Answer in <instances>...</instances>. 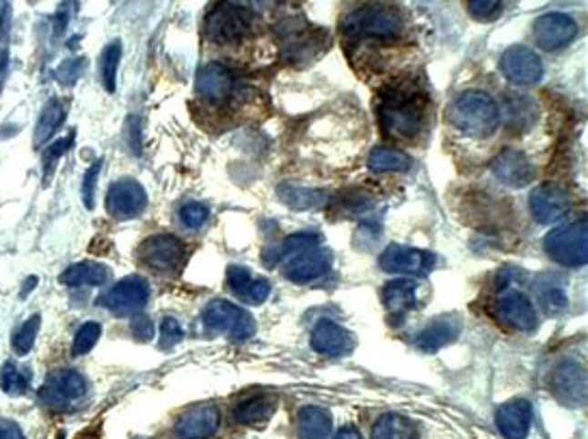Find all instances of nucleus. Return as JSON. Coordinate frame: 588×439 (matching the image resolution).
<instances>
[{"instance_id": "obj_49", "label": "nucleus", "mask_w": 588, "mask_h": 439, "mask_svg": "<svg viewBox=\"0 0 588 439\" xmlns=\"http://www.w3.org/2000/svg\"><path fill=\"white\" fill-rule=\"evenodd\" d=\"M137 117H130V143H132V146H135V152H138V132H137V128H138V126H137Z\"/></svg>"}, {"instance_id": "obj_50", "label": "nucleus", "mask_w": 588, "mask_h": 439, "mask_svg": "<svg viewBox=\"0 0 588 439\" xmlns=\"http://www.w3.org/2000/svg\"><path fill=\"white\" fill-rule=\"evenodd\" d=\"M9 14V7L7 5H0V33H3V25H5V17Z\"/></svg>"}, {"instance_id": "obj_44", "label": "nucleus", "mask_w": 588, "mask_h": 439, "mask_svg": "<svg viewBox=\"0 0 588 439\" xmlns=\"http://www.w3.org/2000/svg\"><path fill=\"white\" fill-rule=\"evenodd\" d=\"M500 9L502 5L498 0H474V3L467 5V11L478 20H492V17L500 14Z\"/></svg>"}, {"instance_id": "obj_13", "label": "nucleus", "mask_w": 588, "mask_h": 439, "mask_svg": "<svg viewBox=\"0 0 588 439\" xmlns=\"http://www.w3.org/2000/svg\"><path fill=\"white\" fill-rule=\"evenodd\" d=\"M500 69L515 85H536L543 78V63H541L539 55L526 46H511L502 55Z\"/></svg>"}, {"instance_id": "obj_37", "label": "nucleus", "mask_w": 588, "mask_h": 439, "mask_svg": "<svg viewBox=\"0 0 588 439\" xmlns=\"http://www.w3.org/2000/svg\"><path fill=\"white\" fill-rule=\"evenodd\" d=\"M28 388L26 374L15 366V363H5L3 371H0V390L7 392L11 396L25 394Z\"/></svg>"}, {"instance_id": "obj_18", "label": "nucleus", "mask_w": 588, "mask_h": 439, "mask_svg": "<svg viewBox=\"0 0 588 439\" xmlns=\"http://www.w3.org/2000/svg\"><path fill=\"white\" fill-rule=\"evenodd\" d=\"M138 256L149 269L171 271L184 260V245L171 234H156L143 242Z\"/></svg>"}, {"instance_id": "obj_41", "label": "nucleus", "mask_w": 588, "mask_h": 439, "mask_svg": "<svg viewBox=\"0 0 588 439\" xmlns=\"http://www.w3.org/2000/svg\"><path fill=\"white\" fill-rule=\"evenodd\" d=\"M208 217H210V210L204 204H198V201H188V204L180 208V221L188 230H199L208 221Z\"/></svg>"}, {"instance_id": "obj_26", "label": "nucleus", "mask_w": 588, "mask_h": 439, "mask_svg": "<svg viewBox=\"0 0 588 439\" xmlns=\"http://www.w3.org/2000/svg\"><path fill=\"white\" fill-rule=\"evenodd\" d=\"M534 292L536 299H539V305L543 308L547 314L556 316L561 311L567 310V291H564V284L561 277L553 275H543L534 281Z\"/></svg>"}, {"instance_id": "obj_34", "label": "nucleus", "mask_w": 588, "mask_h": 439, "mask_svg": "<svg viewBox=\"0 0 588 439\" xmlns=\"http://www.w3.org/2000/svg\"><path fill=\"white\" fill-rule=\"evenodd\" d=\"M506 124L515 130H523L534 124L536 119V104L528 97L515 96L506 100Z\"/></svg>"}, {"instance_id": "obj_48", "label": "nucleus", "mask_w": 588, "mask_h": 439, "mask_svg": "<svg viewBox=\"0 0 588 439\" xmlns=\"http://www.w3.org/2000/svg\"><path fill=\"white\" fill-rule=\"evenodd\" d=\"M336 439H363V437H361V433L355 429V426H344V429L336 435Z\"/></svg>"}, {"instance_id": "obj_19", "label": "nucleus", "mask_w": 588, "mask_h": 439, "mask_svg": "<svg viewBox=\"0 0 588 439\" xmlns=\"http://www.w3.org/2000/svg\"><path fill=\"white\" fill-rule=\"evenodd\" d=\"M463 332V319L459 314H443L437 316L435 321H431L420 336L415 338L418 349L426 351V353H435V351L443 349V346L452 344L454 340Z\"/></svg>"}, {"instance_id": "obj_32", "label": "nucleus", "mask_w": 588, "mask_h": 439, "mask_svg": "<svg viewBox=\"0 0 588 439\" xmlns=\"http://www.w3.org/2000/svg\"><path fill=\"white\" fill-rule=\"evenodd\" d=\"M368 167L374 173H405L411 169V158L396 148L379 146L368 156Z\"/></svg>"}, {"instance_id": "obj_11", "label": "nucleus", "mask_w": 588, "mask_h": 439, "mask_svg": "<svg viewBox=\"0 0 588 439\" xmlns=\"http://www.w3.org/2000/svg\"><path fill=\"white\" fill-rule=\"evenodd\" d=\"M573 206L571 195L558 184H541L530 193V212L539 223L550 225L561 221Z\"/></svg>"}, {"instance_id": "obj_6", "label": "nucleus", "mask_w": 588, "mask_h": 439, "mask_svg": "<svg viewBox=\"0 0 588 439\" xmlns=\"http://www.w3.org/2000/svg\"><path fill=\"white\" fill-rule=\"evenodd\" d=\"M251 31L249 9L234 3H221L212 7L206 20L208 39L215 44H232Z\"/></svg>"}, {"instance_id": "obj_42", "label": "nucleus", "mask_w": 588, "mask_h": 439, "mask_svg": "<svg viewBox=\"0 0 588 439\" xmlns=\"http://www.w3.org/2000/svg\"><path fill=\"white\" fill-rule=\"evenodd\" d=\"M100 169H102V160H96L94 165L89 167L85 173V180H83V204L89 208H94L96 204V184H97V178H100Z\"/></svg>"}, {"instance_id": "obj_38", "label": "nucleus", "mask_w": 588, "mask_h": 439, "mask_svg": "<svg viewBox=\"0 0 588 439\" xmlns=\"http://www.w3.org/2000/svg\"><path fill=\"white\" fill-rule=\"evenodd\" d=\"M338 208L340 210H346V215H366L374 208V199L368 193H344L338 198Z\"/></svg>"}, {"instance_id": "obj_39", "label": "nucleus", "mask_w": 588, "mask_h": 439, "mask_svg": "<svg viewBox=\"0 0 588 439\" xmlns=\"http://www.w3.org/2000/svg\"><path fill=\"white\" fill-rule=\"evenodd\" d=\"M100 333H102V327L97 325V322H85V325L76 332V338H74V346H72L74 355L89 353L97 340H100Z\"/></svg>"}, {"instance_id": "obj_12", "label": "nucleus", "mask_w": 588, "mask_h": 439, "mask_svg": "<svg viewBox=\"0 0 588 439\" xmlns=\"http://www.w3.org/2000/svg\"><path fill=\"white\" fill-rule=\"evenodd\" d=\"M146 206H147L146 189H143L137 180H132V178H121V180L113 182L106 193L108 215H113L115 219H121V221L138 217Z\"/></svg>"}, {"instance_id": "obj_7", "label": "nucleus", "mask_w": 588, "mask_h": 439, "mask_svg": "<svg viewBox=\"0 0 588 439\" xmlns=\"http://www.w3.org/2000/svg\"><path fill=\"white\" fill-rule=\"evenodd\" d=\"M204 327L208 332H221L229 333L232 338H249L256 332V321L247 310L238 308V305L223 301V299H215L204 308L201 314Z\"/></svg>"}, {"instance_id": "obj_15", "label": "nucleus", "mask_w": 588, "mask_h": 439, "mask_svg": "<svg viewBox=\"0 0 588 439\" xmlns=\"http://www.w3.org/2000/svg\"><path fill=\"white\" fill-rule=\"evenodd\" d=\"M86 388H89V383H86L83 374L61 368V371L50 373L48 379H46L42 388V401L46 405L63 407L83 398L86 394Z\"/></svg>"}, {"instance_id": "obj_24", "label": "nucleus", "mask_w": 588, "mask_h": 439, "mask_svg": "<svg viewBox=\"0 0 588 439\" xmlns=\"http://www.w3.org/2000/svg\"><path fill=\"white\" fill-rule=\"evenodd\" d=\"M225 277H228V286L232 288V292L245 303L259 305L269 299L270 281L264 280V277H253L249 271L236 267V264L228 269Z\"/></svg>"}, {"instance_id": "obj_21", "label": "nucleus", "mask_w": 588, "mask_h": 439, "mask_svg": "<svg viewBox=\"0 0 588 439\" xmlns=\"http://www.w3.org/2000/svg\"><path fill=\"white\" fill-rule=\"evenodd\" d=\"M495 424L504 439H526L532 424V405L526 398H512L498 409Z\"/></svg>"}, {"instance_id": "obj_1", "label": "nucleus", "mask_w": 588, "mask_h": 439, "mask_svg": "<svg viewBox=\"0 0 588 439\" xmlns=\"http://www.w3.org/2000/svg\"><path fill=\"white\" fill-rule=\"evenodd\" d=\"M267 260L269 264L281 262V271L290 281L308 284V281L329 273L333 256L331 251L320 247L319 234L301 232L288 236L279 247L267 251Z\"/></svg>"}, {"instance_id": "obj_10", "label": "nucleus", "mask_w": 588, "mask_h": 439, "mask_svg": "<svg viewBox=\"0 0 588 439\" xmlns=\"http://www.w3.org/2000/svg\"><path fill=\"white\" fill-rule=\"evenodd\" d=\"M435 256L424 250L405 245H390L380 253L379 267L394 275H426L435 267Z\"/></svg>"}, {"instance_id": "obj_4", "label": "nucleus", "mask_w": 588, "mask_h": 439, "mask_svg": "<svg viewBox=\"0 0 588 439\" xmlns=\"http://www.w3.org/2000/svg\"><path fill=\"white\" fill-rule=\"evenodd\" d=\"M342 31L355 37L391 39L402 31V15L388 5H368L344 15Z\"/></svg>"}, {"instance_id": "obj_45", "label": "nucleus", "mask_w": 588, "mask_h": 439, "mask_svg": "<svg viewBox=\"0 0 588 439\" xmlns=\"http://www.w3.org/2000/svg\"><path fill=\"white\" fill-rule=\"evenodd\" d=\"M72 143H74V135H67L66 138H59V141H55V146L46 149V154H44L46 171H50V165L56 163V160H59V156L66 154Z\"/></svg>"}, {"instance_id": "obj_52", "label": "nucleus", "mask_w": 588, "mask_h": 439, "mask_svg": "<svg viewBox=\"0 0 588 439\" xmlns=\"http://www.w3.org/2000/svg\"><path fill=\"white\" fill-rule=\"evenodd\" d=\"M135 439H143V437H135Z\"/></svg>"}, {"instance_id": "obj_40", "label": "nucleus", "mask_w": 588, "mask_h": 439, "mask_svg": "<svg viewBox=\"0 0 588 439\" xmlns=\"http://www.w3.org/2000/svg\"><path fill=\"white\" fill-rule=\"evenodd\" d=\"M85 67H86V61L83 56H72V59H66L59 67L55 69V78L59 80L61 85H74L80 77H83Z\"/></svg>"}, {"instance_id": "obj_23", "label": "nucleus", "mask_w": 588, "mask_h": 439, "mask_svg": "<svg viewBox=\"0 0 588 439\" xmlns=\"http://www.w3.org/2000/svg\"><path fill=\"white\" fill-rule=\"evenodd\" d=\"M493 176L506 187H526L534 178V167L519 149H504L498 154V158L492 163Z\"/></svg>"}, {"instance_id": "obj_14", "label": "nucleus", "mask_w": 588, "mask_h": 439, "mask_svg": "<svg viewBox=\"0 0 588 439\" xmlns=\"http://www.w3.org/2000/svg\"><path fill=\"white\" fill-rule=\"evenodd\" d=\"M552 390L563 405L582 407L586 403V371L573 360L563 362L552 374Z\"/></svg>"}, {"instance_id": "obj_8", "label": "nucleus", "mask_w": 588, "mask_h": 439, "mask_svg": "<svg viewBox=\"0 0 588 439\" xmlns=\"http://www.w3.org/2000/svg\"><path fill=\"white\" fill-rule=\"evenodd\" d=\"M495 319L500 321V325L512 329L519 333L534 332L539 325V316L530 299L519 291H504L495 301Z\"/></svg>"}, {"instance_id": "obj_28", "label": "nucleus", "mask_w": 588, "mask_h": 439, "mask_svg": "<svg viewBox=\"0 0 588 439\" xmlns=\"http://www.w3.org/2000/svg\"><path fill=\"white\" fill-rule=\"evenodd\" d=\"M299 439H329L331 437V413L322 407H303L299 412Z\"/></svg>"}, {"instance_id": "obj_27", "label": "nucleus", "mask_w": 588, "mask_h": 439, "mask_svg": "<svg viewBox=\"0 0 588 439\" xmlns=\"http://www.w3.org/2000/svg\"><path fill=\"white\" fill-rule=\"evenodd\" d=\"M275 409L277 401L273 396L259 394L247 398V401H240L238 405L232 409V418L234 423L238 424H259L267 423L270 415L275 413Z\"/></svg>"}, {"instance_id": "obj_33", "label": "nucleus", "mask_w": 588, "mask_h": 439, "mask_svg": "<svg viewBox=\"0 0 588 439\" xmlns=\"http://www.w3.org/2000/svg\"><path fill=\"white\" fill-rule=\"evenodd\" d=\"M63 119H66V108L61 107V102L59 100H48V104L44 107V111L39 113L37 126H35V135H33L35 148L44 146V143H48L50 138L55 137V132L61 128Z\"/></svg>"}, {"instance_id": "obj_17", "label": "nucleus", "mask_w": 588, "mask_h": 439, "mask_svg": "<svg viewBox=\"0 0 588 439\" xmlns=\"http://www.w3.org/2000/svg\"><path fill=\"white\" fill-rule=\"evenodd\" d=\"M218 424H221V413L215 405H195L188 412H184L173 426V437L176 439H208L215 435Z\"/></svg>"}, {"instance_id": "obj_25", "label": "nucleus", "mask_w": 588, "mask_h": 439, "mask_svg": "<svg viewBox=\"0 0 588 439\" xmlns=\"http://www.w3.org/2000/svg\"><path fill=\"white\" fill-rule=\"evenodd\" d=\"M380 301L394 316H405L418 303V284L411 280H394L380 291Z\"/></svg>"}, {"instance_id": "obj_16", "label": "nucleus", "mask_w": 588, "mask_h": 439, "mask_svg": "<svg viewBox=\"0 0 588 439\" xmlns=\"http://www.w3.org/2000/svg\"><path fill=\"white\" fill-rule=\"evenodd\" d=\"M534 39L539 48L543 50H558L563 46L571 44L578 35V25L567 14H545L534 22Z\"/></svg>"}, {"instance_id": "obj_5", "label": "nucleus", "mask_w": 588, "mask_h": 439, "mask_svg": "<svg viewBox=\"0 0 588 439\" xmlns=\"http://www.w3.org/2000/svg\"><path fill=\"white\" fill-rule=\"evenodd\" d=\"M545 251L553 262L563 267H584L588 260V240H586V221L563 225L552 230L545 236Z\"/></svg>"}, {"instance_id": "obj_36", "label": "nucleus", "mask_w": 588, "mask_h": 439, "mask_svg": "<svg viewBox=\"0 0 588 439\" xmlns=\"http://www.w3.org/2000/svg\"><path fill=\"white\" fill-rule=\"evenodd\" d=\"M39 325H42V319L35 314L25 322V325L17 327L14 338H11V346H14V351L17 355H26L28 351L33 349L35 338H37V332H39Z\"/></svg>"}, {"instance_id": "obj_31", "label": "nucleus", "mask_w": 588, "mask_h": 439, "mask_svg": "<svg viewBox=\"0 0 588 439\" xmlns=\"http://www.w3.org/2000/svg\"><path fill=\"white\" fill-rule=\"evenodd\" d=\"M418 426L400 413H385L372 424V439H418Z\"/></svg>"}, {"instance_id": "obj_3", "label": "nucleus", "mask_w": 588, "mask_h": 439, "mask_svg": "<svg viewBox=\"0 0 588 439\" xmlns=\"http://www.w3.org/2000/svg\"><path fill=\"white\" fill-rule=\"evenodd\" d=\"M448 117L465 135L484 138L492 137L500 126L498 104L484 91H465L450 107Z\"/></svg>"}, {"instance_id": "obj_30", "label": "nucleus", "mask_w": 588, "mask_h": 439, "mask_svg": "<svg viewBox=\"0 0 588 439\" xmlns=\"http://www.w3.org/2000/svg\"><path fill=\"white\" fill-rule=\"evenodd\" d=\"M111 280V271L97 262H78L61 273L66 286H102Z\"/></svg>"}, {"instance_id": "obj_2", "label": "nucleus", "mask_w": 588, "mask_h": 439, "mask_svg": "<svg viewBox=\"0 0 588 439\" xmlns=\"http://www.w3.org/2000/svg\"><path fill=\"white\" fill-rule=\"evenodd\" d=\"M426 97L415 87H391L380 94L379 121L385 135L413 138L422 128Z\"/></svg>"}, {"instance_id": "obj_43", "label": "nucleus", "mask_w": 588, "mask_h": 439, "mask_svg": "<svg viewBox=\"0 0 588 439\" xmlns=\"http://www.w3.org/2000/svg\"><path fill=\"white\" fill-rule=\"evenodd\" d=\"M182 327L180 322L173 319H165L163 325H160V349H171L182 340Z\"/></svg>"}, {"instance_id": "obj_51", "label": "nucleus", "mask_w": 588, "mask_h": 439, "mask_svg": "<svg viewBox=\"0 0 588 439\" xmlns=\"http://www.w3.org/2000/svg\"><path fill=\"white\" fill-rule=\"evenodd\" d=\"M78 439H97V435L94 431H83V433H80Z\"/></svg>"}, {"instance_id": "obj_29", "label": "nucleus", "mask_w": 588, "mask_h": 439, "mask_svg": "<svg viewBox=\"0 0 588 439\" xmlns=\"http://www.w3.org/2000/svg\"><path fill=\"white\" fill-rule=\"evenodd\" d=\"M277 198L288 208L292 210H314V208L325 206L327 201V193L325 190H316V189H305V187H294V184H281L277 189Z\"/></svg>"}, {"instance_id": "obj_22", "label": "nucleus", "mask_w": 588, "mask_h": 439, "mask_svg": "<svg viewBox=\"0 0 588 439\" xmlns=\"http://www.w3.org/2000/svg\"><path fill=\"white\" fill-rule=\"evenodd\" d=\"M198 94L204 97L208 104H221L229 97L234 89L232 72L221 63H208L198 72Z\"/></svg>"}, {"instance_id": "obj_9", "label": "nucleus", "mask_w": 588, "mask_h": 439, "mask_svg": "<svg viewBox=\"0 0 588 439\" xmlns=\"http://www.w3.org/2000/svg\"><path fill=\"white\" fill-rule=\"evenodd\" d=\"M147 299H149L147 281L141 280V277H126V280L117 281L111 291L104 294L100 305L117 316H128V314H137V311L146 308Z\"/></svg>"}, {"instance_id": "obj_20", "label": "nucleus", "mask_w": 588, "mask_h": 439, "mask_svg": "<svg viewBox=\"0 0 588 439\" xmlns=\"http://www.w3.org/2000/svg\"><path fill=\"white\" fill-rule=\"evenodd\" d=\"M309 344H311V349L319 351L320 355L342 357L353 351L355 340H353V336H350L349 329L338 325V322L320 321L319 325L314 327V332H311Z\"/></svg>"}, {"instance_id": "obj_46", "label": "nucleus", "mask_w": 588, "mask_h": 439, "mask_svg": "<svg viewBox=\"0 0 588 439\" xmlns=\"http://www.w3.org/2000/svg\"><path fill=\"white\" fill-rule=\"evenodd\" d=\"M132 332H135V338L137 340H143V342H146V340H149L154 336V325H152V321L147 319V316H137L135 321H132Z\"/></svg>"}, {"instance_id": "obj_35", "label": "nucleus", "mask_w": 588, "mask_h": 439, "mask_svg": "<svg viewBox=\"0 0 588 439\" xmlns=\"http://www.w3.org/2000/svg\"><path fill=\"white\" fill-rule=\"evenodd\" d=\"M121 61V44L113 42L108 44L102 52L100 59V74H102V85L108 94H113L115 85H117V67Z\"/></svg>"}, {"instance_id": "obj_47", "label": "nucleus", "mask_w": 588, "mask_h": 439, "mask_svg": "<svg viewBox=\"0 0 588 439\" xmlns=\"http://www.w3.org/2000/svg\"><path fill=\"white\" fill-rule=\"evenodd\" d=\"M0 439H25L22 429L11 420H0Z\"/></svg>"}]
</instances>
